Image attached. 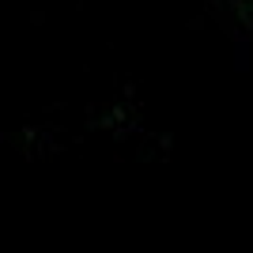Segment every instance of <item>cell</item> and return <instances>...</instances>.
<instances>
[{"label":"cell","mask_w":253,"mask_h":253,"mask_svg":"<svg viewBox=\"0 0 253 253\" xmlns=\"http://www.w3.org/2000/svg\"><path fill=\"white\" fill-rule=\"evenodd\" d=\"M231 4H234V11H238V19L253 31V0H231Z\"/></svg>","instance_id":"obj_1"}]
</instances>
